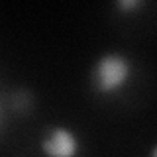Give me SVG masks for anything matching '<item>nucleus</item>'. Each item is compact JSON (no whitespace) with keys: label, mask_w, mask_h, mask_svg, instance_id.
<instances>
[{"label":"nucleus","mask_w":157,"mask_h":157,"mask_svg":"<svg viewBox=\"0 0 157 157\" xmlns=\"http://www.w3.org/2000/svg\"><path fill=\"white\" fill-rule=\"evenodd\" d=\"M81 141L65 126H51L41 140V151L45 157H77Z\"/></svg>","instance_id":"2"},{"label":"nucleus","mask_w":157,"mask_h":157,"mask_svg":"<svg viewBox=\"0 0 157 157\" xmlns=\"http://www.w3.org/2000/svg\"><path fill=\"white\" fill-rule=\"evenodd\" d=\"M149 157H157V145L153 147V149H151V155H149Z\"/></svg>","instance_id":"4"},{"label":"nucleus","mask_w":157,"mask_h":157,"mask_svg":"<svg viewBox=\"0 0 157 157\" xmlns=\"http://www.w3.org/2000/svg\"><path fill=\"white\" fill-rule=\"evenodd\" d=\"M132 78V61L122 53H106L92 67V86L98 94H114Z\"/></svg>","instance_id":"1"},{"label":"nucleus","mask_w":157,"mask_h":157,"mask_svg":"<svg viewBox=\"0 0 157 157\" xmlns=\"http://www.w3.org/2000/svg\"><path fill=\"white\" fill-rule=\"evenodd\" d=\"M140 6H144V2H140V0H120L118 2V8L120 10H134V8H140Z\"/></svg>","instance_id":"3"}]
</instances>
